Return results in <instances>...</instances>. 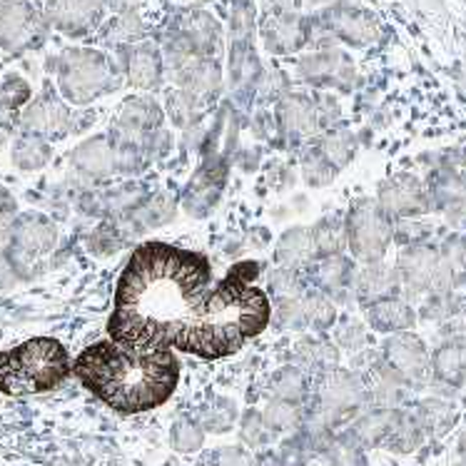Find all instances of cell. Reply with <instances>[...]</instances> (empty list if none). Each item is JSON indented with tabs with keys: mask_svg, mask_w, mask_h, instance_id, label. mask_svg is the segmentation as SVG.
Here are the masks:
<instances>
[{
	"mask_svg": "<svg viewBox=\"0 0 466 466\" xmlns=\"http://www.w3.org/2000/svg\"><path fill=\"white\" fill-rule=\"evenodd\" d=\"M275 259L279 267L289 269H307L317 259L312 232L307 228H289L275 248Z\"/></svg>",
	"mask_w": 466,
	"mask_h": 466,
	"instance_id": "cell-28",
	"label": "cell"
},
{
	"mask_svg": "<svg viewBox=\"0 0 466 466\" xmlns=\"http://www.w3.org/2000/svg\"><path fill=\"white\" fill-rule=\"evenodd\" d=\"M457 466H466V459H464V461H459V464Z\"/></svg>",
	"mask_w": 466,
	"mask_h": 466,
	"instance_id": "cell-54",
	"label": "cell"
},
{
	"mask_svg": "<svg viewBox=\"0 0 466 466\" xmlns=\"http://www.w3.org/2000/svg\"><path fill=\"white\" fill-rule=\"evenodd\" d=\"M299 77L307 83H314V86L350 90L354 86V63L344 56L342 50L324 48L319 53L302 57Z\"/></svg>",
	"mask_w": 466,
	"mask_h": 466,
	"instance_id": "cell-16",
	"label": "cell"
},
{
	"mask_svg": "<svg viewBox=\"0 0 466 466\" xmlns=\"http://www.w3.org/2000/svg\"><path fill=\"white\" fill-rule=\"evenodd\" d=\"M299 309H302V322L305 329L312 332H327L337 324V305L332 299L317 289H307L305 295L299 297Z\"/></svg>",
	"mask_w": 466,
	"mask_h": 466,
	"instance_id": "cell-33",
	"label": "cell"
},
{
	"mask_svg": "<svg viewBox=\"0 0 466 466\" xmlns=\"http://www.w3.org/2000/svg\"><path fill=\"white\" fill-rule=\"evenodd\" d=\"M76 377L97 400L120 414H143L170 400L180 381L172 350H125L96 342L77 354Z\"/></svg>",
	"mask_w": 466,
	"mask_h": 466,
	"instance_id": "cell-2",
	"label": "cell"
},
{
	"mask_svg": "<svg viewBox=\"0 0 466 466\" xmlns=\"http://www.w3.org/2000/svg\"><path fill=\"white\" fill-rule=\"evenodd\" d=\"M239 437H242V441H245L248 447L262 449L275 439V431L267 427L262 411H248V414L242 417V421H239Z\"/></svg>",
	"mask_w": 466,
	"mask_h": 466,
	"instance_id": "cell-43",
	"label": "cell"
},
{
	"mask_svg": "<svg viewBox=\"0 0 466 466\" xmlns=\"http://www.w3.org/2000/svg\"><path fill=\"white\" fill-rule=\"evenodd\" d=\"M255 277V262H239L212 287L205 255L147 242L117 279L107 332L125 350H177L202 360L235 354L272 322L267 295L249 285Z\"/></svg>",
	"mask_w": 466,
	"mask_h": 466,
	"instance_id": "cell-1",
	"label": "cell"
},
{
	"mask_svg": "<svg viewBox=\"0 0 466 466\" xmlns=\"http://www.w3.org/2000/svg\"><path fill=\"white\" fill-rule=\"evenodd\" d=\"M43 13L57 33L67 38H86L100 25L105 5L103 0H46Z\"/></svg>",
	"mask_w": 466,
	"mask_h": 466,
	"instance_id": "cell-14",
	"label": "cell"
},
{
	"mask_svg": "<svg viewBox=\"0 0 466 466\" xmlns=\"http://www.w3.org/2000/svg\"><path fill=\"white\" fill-rule=\"evenodd\" d=\"M70 371V354L53 337H33L13 350H0V391L8 397L53 391Z\"/></svg>",
	"mask_w": 466,
	"mask_h": 466,
	"instance_id": "cell-3",
	"label": "cell"
},
{
	"mask_svg": "<svg viewBox=\"0 0 466 466\" xmlns=\"http://www.w3.org/2000/svg\"><path fill=\"white\" fill-rule=\"evenodd\" d=\"M198 421L205 431L212 434H225L238 421V404L228 397H215L205 401L198 411Z\"/></svg>",
	"mask_w": 466,
	"mask_h": 466,
	"instance_id": "cell-37",
	"label": "cell"
},
{
	"mask_svg": "<svg viewBox=\"0 0 466 466\" xmlns=\"http://www.w3.org/2000/svg\"><path fill=\"white\" fill-rule=\"evenodd\" d=\"M431 208L441 209L451 225L466 228V175L441 170L427 185Z\"/></svg>",
	"mask_w": 466,
	"mask_h": 466,
	"instance_id": "cell-20",
	"label": "cell"
},
{
	"mask_svg": "<svg viewBox=\"0 0 466 466\" xmlns=\"http://www.w3.org/2000/svg\"><path fill=\"white\" fill-rule=\"evenodd\" d=\"M459 249H461V259H464V265H466V232L459 238Z\"/></svg>",
	"mask_w": 466,
	"mask_h": 466,
	"instance_id": "cell-51",
	"label": "cell"
},
{
	"mask_svg": "<svg viewBox=\"0 0 466 466\" xmlns=\"http://www.w3.org/2000/svg\"><path fill=\"white\" fill-rule=\"evenodd\" d=\"M123 70L127 83L133 87L155 90V87H160L162 76H165V60H162V53L155 48L153 43H140V46L127 48Z\"/></svg>",
	"mask_w": 466,
	"mask_h": 466,
	"instance_id": "cell-22",
	"label": "cell"
},
{
	"mask_svg": "<svg viewBox=\"0 0 466 466\" xmlns=\"http://www.w3.org/2000/svg\"><path fill=\"white\" fill-rule=\"evenodd\" d=\"M262 35H265L267 48L285 56V53L299 50L309 40V25L297 13H272L265 20Z\"/></svg>",
	"mask_w": 466,
	"mask_h": 466,
	"instance_id": "cell-24",
	"label": "cell"
},
{
	"mask_svg": "<svg viewBox=\"0 0 466 466\" xmlns=\"http://www.w3.org/2000/svg\"><path fill=\"white\" fill-rule=\"evenodd\" d=\"M319 28L329 38H337L352 46V48H367L380 38V23L371 13L354 5H332L319 15Z\"/></svg>",
	"mask_w": 466,
	"mask_h": 466,
	"instance_id": "cell-13",
	"label": "cell"
},
{
	"mask_svg": "<svg viewBox=\"0 0 466 466\" xmlns=\"http://www.w3.org/2000/svg\"><path fill=\"white\" fill-rule=\"evenodd\" d=\"M317 400H319L322 427H329V424L344 421V419L354 417L357 411L364 410L370 404V394H367V384H364L360 371L337 367L319 380Z\"/></svg>",
	"mask_w": 466,
	"mask_h": 466,
	"instance_id": "cell-9",
	"label": "cell"
},
{
	"mask_svg": "<svg viewBox=\"0 0 466 466\" xmlns=\"http://www.w3.org/2000/svg\"><path fill=\"white\" fill-rule=\"evenodd\" d=\"M354 275H357V265H354V259L347 258V255L319 258L307 267L309 287L329 297L334 305H337V302H350V299H354Z\"/></svg>",
	"mask_w": 466,
	"mask_h": 466,
	"instance_id": "cell-15",
	"label": "cell"
},
{
	"mask_svg": "<svg viewBox=\"0 0 466 466\" xmlns=\"http://www.w3.org/2000/svg\"><path fill=\"white\" fill-rule=\"evenodd\" d=\"M322 3H329V0H299V5H322Z\"/></svg>",
	"mask_w": 466,
	"mask_h": 466,
	"instance_id": "cell-52",
	"label": "cell"
},
{
	"mask_svg": "<svg viewBox=\"0 0 466 466\" xmlns=\"http://www.w3.org/2000/svg\"><path fill=\"white\" fill-rule=\"evenodd\" d=\"M397 277L404 295L429 297L451 295L466 282V265L459 249V238H449L444 245H417L401 248L397 258Z\"/></svg>",
	"mask_w": 466,
	"mask_h": 466,
	"instance_id": "cell-4",
	"label": "cell"
},
{
	"mask_svg": "<svg viewBox=\"0 0 466 466\" xmlns=\"http://www.w3.org/2000/svg\"><path fill=\"white\" fill-rule=\"evenodd\" d=\"M277 125H279V133L285 135L289 143H305L317 133H322L317 103L312 97L299 96V93H287L277 103Z\"/></svg>",
	"mask_w": 466,
	"mask_h": 466,
	"instance_id": "cell-18",
	"label": "cell"
},
{
	"mask_svg": "<svg viewBox=\"0 0 466 466\" xmlns=\"http://www.w3.org/2000/svg\"><path fill=\"white\" fill-rule=\"evenodd\" d=\"M459 454H461V459H466V431L459 439Z\"/></svg>",
	"mask_w": 466,
	"mask_h": 466,
	"instance_id": "cell-50",
	"label": "cell"
},
{
	"mask_svg": "<svg viewBox=\"0 0 466 466\" xmlns=\"http://www.w3.org/2000/svg\"><path fill=\"white\" fill-rule=\"evenodd\" d=\"M295 364L307 377H327L339 364V347L324 337H305L295 344Z\"/></svg>",
	"mask_w": 466,
	"mask_h": 466,
	"instance_id": "cell-25",
	"label": "cell"
},
{
	"mask_svg": "<svg viewBox=\"0 0 466 466\" xmlns=\"http://www.w3.org/2000/svg\"><path fill=\"white\" fill-rule=\"evenodd\" d=\"M424 429L419 424V419L414 417L411 410H397L394 419H391L390 434L384 439V447L397 451V454H411L424 444Z\"/></svg>",
	"mask_w": 466,
	"mask_h": 466,
	"instance_id": "cell-29",
	"label": "cell"
},
{
	"mask_svg": "<svg viewBox=\"0 0 466 466\" xmlns=\"http://www.w3.org/2000/svg\"><path fill=\"white\" fill-rule=\"evenodd\" d=\"M205 441V429L200 427V421L192 417H177L170 427V444L175 451L180 454H192L198 451Z\"/></svg>",
	"mask_w": 466,
	"mask_h": 466,
	"instance_id": "cell-40",
	"label": "cell"
},
{
	"mask_svg": "<svg viewBox=\"0 0 466 466\" xmlns=\"http://www.w3.org/2000/svg\"><path fill=\"white\" fill-rule=\"evenodd\" d=\"M309 289V279H307V269H289V267H277L269 275V292L279 299H295V297L305 295Z\"/></svg>",
	"mask_w": 466,
	"mask_h": 466,
	"instance_id": "cell-38",
	"label": "cell"
},
{
	"mask_svg": "<svg viewBox=\"0 0 466 466\" xmlns=\"http://www.w3.org/2000/svg\"><path fill=\"white\" fill-rule=\"evenodd\" d=\"M200 466H215V464H212V461H205V464H200Z\"/></svg>",
	"mask_w": 466,
	"mask_h": 466,
	"instance_id": "cell-53",
	"label": "cell"
},
{
	"mask_svg": "<svg viewBox=\"0 0 466 466\" xmlns=\"http://www.w3.org/2000/svg\"><path fill=\"white\" fill-rule=\"evenodd\" d=\"M364 314H367V322H370L371 329L387 334V337L390 334L411 332L414 324H417V309L401 295L371 302V305L364 307Z\"/></svg>",
	"mask_w": 466,
	"mask_h": 466,
	"instance_id": "cell-23",
	"label": "cell"
},
{
	"mask_svg": "<svg viewBox=\"0 0 466 466\" xmlns=\"http://www.w3.org/2000/svg\"><path fill=\"white\" fill-rule=\"evenodd\" d=\"M20 133L38 135L43 140H57L67 133H76V113H70L66 100L56 90L46 87L38 97H33L20 115Z\"/></svg>",
	"mask_w": 466,
	"mask_h": 466,
	"instance_id": "cell-11",
	"label": "cell"
},
{
	"mask_svg": "<svg viewBox=\"0 0 466 466\" xmlns=\"http://www.w3.org/2000/svg\"><path fill=\"white\" fill-rule=\"evenodd\" d=\"M33 100V87L25 77L10 73L0 80V130L10 133L20 125V115Z\"/></svg>",
	"mask_w": 466,
	"mask_h": 466,
	"instance_id": "cell-27",
	"label": "cell"
},
{
	"mask_svg": "<svg viewBox=\"0 0 466 466\" xmlns=\"http://www.w3.org/2000/svg\"><path fill=\"white\" fill-rule=\"evenodd\" d=\"M394 411L397 410H374V407L370 411H364L350 429L354 444H360V447H384V439L390 434Z\"/></svg>",
	"mask_w": 466,
	"mask_h": 466,
	"instance_id": "cell-31",
	"label": "cell"
},
{
	"mask_svg": "<svg viewBox=\"0 0 466 466\" xmlns=\"http://www.w3.org/2000/svg\"><path fill=\"white\" fill-rule=\"evenodd\" d=\"M434 228L421 222V219H394V242L401 248H417L429 245Z\"/></svg>",
	"mask_w": 466,
	"mask_h": 466,
	"instance_id": "cell-45",
	"label": "cell"
},
{
	"mask_svg": "<svg viewBox=\"0 0 466 466\" xmlns=\"http://www.w3.org/2000/svg\"><path fill=\"white\" fill-rule=\"evenodd\" d=\"M209 461L215 466H252V459L238 447L219 449L215 457H209Z\"/></svg>",
	"mask_w": 466,
	"mask_h": 466,
	"instance_id": "cell-48",
	"label": "cell"
},
{
	"mask_svg": "<svg viewBox=\"0 0 466 466\" xmlns=\"http://www.w3.org/2000/svg\"><path fill=\"white\" fill-rule=\"evenodd\" d=\"M145 25L140 15L135 10H123L117 18L110 23V30H107V43H115V46H133L135 40L143 38Z\"/></svg>",
	"mask_w": 466,
	"mask_h": 466,
	"instance_id": "cell-42",
	"label": "cell"
},
{
	"mask_svg": "<svg viewBox=\"0 0 466 466\" xmlns=\"http://www.w3.org/2000/svg\"><path fill=\"white\" fill-rule=\"evenodd\" d=\"M397 295H401V287L394 267L384 265V262H367V265L357 267L352 297L360 305L367 307L371 302Z\"/></svg>",
	"mask_w": 466,
	"mask_h": 466,
	"instance_id": "cell-21",
	"label": "cell"
},
{
	"mask_svg": "<svg viewBox=\"0 0 466 466\" xmlns=\"http://www.w3.org/2000/svg\"><path fill=\"white\" fill-rule=\"evenodd\" d=\"M347 229V249L352 259L381 262L394 242V219L377 205V200H357L344 218Z\"/></svg>",
	"mask_w": 466,
	"mask_h": 466,
	"instance_id": "cell-6",
	"label": "cell"
},
{
	"mask_svg": "<svg viewBox=\"0 0 466 466\" xmlns=\"http://www.w3.org/2000/svg\"><path fill=\"white\" fill-rule=\"evenodd\" d=\"M175 215V205H172L165 195H160V198H155V200H150L145 208H137L135 209V219H143L145 228H157V225H165L167 219Z\"/></svg>",
	"mask_w": 466,
	"mask_h": 466,
	"instance_id": "cell-47",
	"label": "cell"
},
{
	"mask_svg": "<svg viewBox=\"0 0 466 466\" xmlns=\"http://www.w3.org/2000/svg\"><path fill=\"white\" fill-rule=\"evenodd\" d=\"M314 249H317V259L319 258H334V255H344L347 252V229H344V218H322L312 229Z\"/></svg>",
	"mask_w": 466,
	"mask_h": 466,
	"instance_id": "cell-36",
	"label": "cell"
},
{
	"mask_svg": "<svg viewBox=\"0 0 466 466\" xmlns=\"http://www.w3.org/2000/svg\"><path fill=\"white\" fill-rule=\"evenodd\" d=\"M431 380L459 390L466 384V342H439L431 352Z\"/></svg>",
	"mask_w": 466,
	"mask_h": 466,
	"instance_id": "cell-26",
	"label": "cell"
},
{
	"mask_svg": "<svg viewBox=\"0 0 466 466\" xmlns=\"http://www.w3.org/2000/svg\"><path fill=\"white\" fill-rule=\"evenodd\" d=\"M3 3H5V0H0V5H3Z\"/></svg>",
	"mask_w": 466,
	"mask_h": 466,
	"instance_id": "cell-55",
	"label": "cell"
},
{
	"mask_svg": "<svg viewBox=\"0 0 466 466\" xmlns=\"http://www.w3.org/2000/svg\"><path fill=\"white\" fill-rule=\"evenodd\" d=\"M314 147L319 150L324 160L329 162V167L334 172H339L342 167H347L354 157V150H357V140L350 130L344 127H334V130H327L317 140H314Z\"/></svg>",
	"mask_w": 466,
	"mask_h": 466,
	"instance_id": "cell-30",
	"label": "cell"
},
{
	"mask_svg": "<svg viewBox=\"0 0 466 466\" xmlns=\"http://www.w3.org/2000/svg\"><path fill=\"white\" fill-rule=\"evenodd\" d=\"M202 103H198L195 97H190L187 93H182V90H175L167 96V110H170V117L175 120V125H190L195 117H198V107Z\"/></svg>",
	"mask_w": 466,
	"mask_h": 466,
	"instance_id": "cell-46",
	"label": "cell"
},
{
	"mask_svg": "<svg viewBox=\"0 0 466 466\" xmlns=\"http://www.w3.org/2000/svg\"><path fill=\"white\" fill-rule=\"evenodd\" d=\"M269 394L279 401H292V404H302L309 394V377L299 370L297 364H287L269 377Z\"/></svg>",
	"mask_w": 466,
	"mask_h": 466,
	"instance_id": "cell-32",
	"label": "cell"
},
{
	"mask_svg": "<svg viewBox=\"0 0 466 466\" xmlns=\"http://www.w3.org/2000/svg\"><path fill=\"white\" fill-rule=\"evenodd\" d=\"M252 466H285V464H282L279 451H262V454H258V459L252 461Z\"/></svg>",
	"mask_w": 466,
	"mask_h": 466,
	"instance_id": "cell-49",
	"label": "cell"
},
{
	"mask_svg": "<svg viewBox=\"0 0 466 466\" xmlns=\"http://www.w3.org/2000/svg\"><path fill=\"white\" fill-rule=\"evenodd\" d=\"M262 417H265L267 427L272 429L275 434L297 431L305 424V414L299 410V404H292V401L272 400L267 404V410L262 411Z\"/></svg>",
	"mask_w": 466,
	"mask_h": 466,
	"instance_id": "cell-39",
	"label": "cell"
},
{
	"mask_svg": "<svg viewBox=\"0 0 466 466\" xmlns=\"http://www.w3.org/2000/svg\"><path fill=\"white\" fill-rule=\"evenodd\" d=\"M50 143L43 140L38 135H25L20 133L13 143V150H10V157H13V165L23 172H35L40 167H46L50 162Z\"/></svg>",
	"mask_w": 466,
	"mask_h": 466,
	"instance_id": "cell-35",
	"label": "cell"
},
{
	"mask_svg": "<svg viewBox=\"0 0 466 466\" xmlns=\"http://www.w3.org/2000/svg\"><path fill=\"white\" fill-rule=\"evenodd\" d=\"M302 172H305V180L312 185V187H324L337 177V172L329 167V162L324 160L319 150L314 147V143L309 147H305L302 153Z\"/></svg>",
	"mask_w": 466,
	"mask_h": 466,
	"instance_id": "cell-44",
	"label": "cell"
},
{
	"mask_svg": "<svg viewBox=\"0 0 466 466\" xmlns=\"http://www.w3.org/2000/svg\"><path fill=\"white\" fill-rule=\"evenodd\" d=\"M157 130H162L160 105L150 100V97H130L120 107V115H117V123H115L113 133H117L125 140H130V143L140 145L145 153L147 137L157 133Z\"/></svg>",
	"mask_w": 466,
	"mask_h": 466,
	"instance_id": "cell-17",
	"label": "cell"
},
{
	"mask_svg": "<svg viewBox=\"0 0 466 466\" xmlns=\"http://www.w3.org/2000/svg\"><path fill=\"white\" fill-rule=\"evenodd\" d=\"M411 411H414V417L419 419V424H421L427 437H441V434H447L449 427H451L454 419H457L454 407H451L447 400H439V397L421 400L419 404L411 407Z\"/></svg>",
	"mask_w": 466,
	"mask_h": 466,
	"instance_id": "cell-34",
	"label": "cell"
},
{
	"mask_svg": "<svg viewBox=\"0 0 466 466\" xmlns=\"http://www.w3.org/2000/svg\"><path fill=\"white\" fill-rule=\"evenodd\" d=\"M57 245V229L48 218L43 215H23L13 222L8 249L3 252L15 275L25 277V272H38L40 259Z\"/></svg>",
	"mask_w": 466,
	"mask_h": 466,
	"instance_id": "cell-8",
	"label": "cell"
},
{
	"mask_svg": "<svg viewBox=\"0 0 466 466\" xmlns=\"http://www.w3.org/2000/svg\"><path fill=\"white\" fill-rule=\"evenodd\" d=\"M380 360L400 377L410 390L431 381V352L427 342L414 332L390 334L381 344Z\"/></svg>",
	"mask_w": 466,
	"mask_h": 466,
	"instance_id": "cell-10",
	"label": "cell"
},
{
	"mask_svg": "<svg viewBox=\"0 0 466 466\" xmlns=\"http://www.w3.org/2000/svg\"><path fill=\"white\" fill-rule=\"evenodd\" d=\"M175 76L177 90L195 97L198 103H205L209 97L218 96L219 90V67L212 57H187L180 66L170 67Z\"/></svg>",
	"mask_w": 466,
	"mask_h": 466,
	"instance_id": "cell-19",
	"label": "cell"
},
{
	"mask_svg": "<svg viewBox=\"0 0 466 466\" xmlns=\"http://www.w3.org/2000/svg\"><path fill=\"white\" fill-rule=\"evenodd\" d=\"M50 23L43 8L30 0H5L0 5V50L25 56L48 43Z\"/></svg>",
	"mask_w": 466,
	"mask_h": 466,
	"instance_id": "cell-7",
	"label": "cell"
},
{
	"mask_svg": "<svg viewBox=\"0 0 466 466\" xmlns=\"http://www.w3.org/2000/svg\"><path fill=\"white\" fill-rule=\"evenodd\" d=\"M57 93L66 103L87 105L120 87V67L93 48H66L53 57Z\"/></svg>",
	"mask_w": 466,
	"mask_h": 466,
	"instance_id": "cell-5",
	"label": "cell"
},
{
	"mask_svg": "<svg viewBox=\"0 0 466 466\" xmlns=\"http://www.w3.org/2000/svg\"><path fill=\"white\" fill-rule=\"evenodd\" d=\"M367 342H370V334H367V327L360 319L344 317L342 322L334 324V344L337 347H342V350L352 354H362Z\"/></svg>",
	"mask_w": 466,
	"mask_h": 466,
	"instance_id": "cell-41",
	"label": "cell"
},
{
	"mask_svg": "<svg viewBox=\"0 0 466 466\" xmlns=\"http://www.w3.org/2000/svg\"><path fill=\"white\" fill-rule=\"evenodd\" d=\"M377 205L391 219H417L434 209L427 185L411 172H401L381 182L377 190Z\"/></svg>",
	"mask_w": 466,
	"mask_h": 466,
	"instance_id": "cell-12",
	"label": "cell"
}]
</instances>
